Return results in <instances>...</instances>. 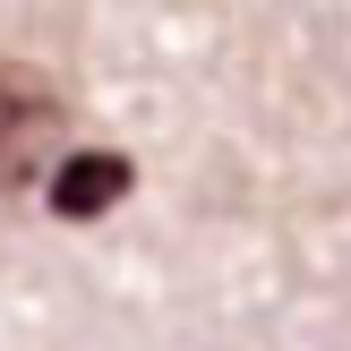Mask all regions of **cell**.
<instances>
[{
	"mask_svg": "<svg viewBox=\"0 0 351 351\" xmlns=\"http://www.w3.org/2000/svg\"><path fill=\"white\" fill-rule=\"evenodd\" d=\"M129 154H112V146H86V154H60L51 163V180H43V197H51V215H69V223H95V215H112L120 197H129Z\"/></svg>",
	"mask_w": 351,
	"mask_h": 351,
	"instance_id": "7a4b0ae2",
	"label": "cell"
},
{
	"mask_svg": "<svg viewBox=\"0 0 351 351\" xmlns=\"http://www.w3.org/2000/svg\"><path fill=\"white\" fill-rule=\"evenodd\" d=\"M60 129H69L60 86L26 60H0V189H26L43 171V154L60 146Z\"/></svg>",
	"mask_w": 351,
	"mask_h": 351,
	"instance_id": "6da1fadb",
	"label": "cell"
}]
</instances>
